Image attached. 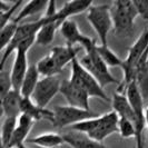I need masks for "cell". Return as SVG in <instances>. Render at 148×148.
I'll return each mask as SVG.
<instances>
[{"instance_id":"30","label":"cell","mask_w":148,"mask_h":148,"mask_svg":"<svg viewBox=\"0 0 148 148\" xmlns=\"http://www.w3.org/2000/svg\"><path fill=\"white\" fill-rule=\"evenodd\" d=\"M12 89L14 88H12L10 74L8 71L1 70L0 71V98H3Z\"/></svg>"},{"instance_id":"26","label":"cell","mask_w":148,"mask_h":148,"mask_svg":"<svg viewBox=\"0 0 148 148\" xmlns=\"http://www.w3.org/2000/svg\"><path fill=\"white\" fill-rule=\"evenodd\" d=\"M18 118H5L1 127V147L8 148L17 128Z\"/></svg>"},{"instance_id":"27","label":"cell","mask_w":148,"mask_h":148,"mask_svg":"<svg viewBox=\"0 0 148 148\" xmlns=\"http://www.w3.org/2000/svg\"><path fill=\"white\" fill-rule=\"evenodd\" d=\"M97 51L99 53L100 58L108 67H121L123 60L119 58L110 48L105 45H97Z\"/></svg>"},{"instance_id":"13","label":"cell","mask_w":148,"mask_h":148,"mask_svg":"<svg viewBox=\"0 0 148 148\" xmlns=\"http://www.w3.org/2000/svg\"><path fill=\"white\" fill-rule=\"evenodd\" d=\"M23 97L19 90L12 89L1 98L2 112L6 118H19L21 115V101Z\"/></svg>"},{"instance_id":"19","label":"cell","mask_w":148,"mask_h":148,"mask_svg":"<svg viewBox=\"0 0 148 148\" xmlns=\"http://www.w3.org/2000/svg\"><path fill=\"white\" fill-rule=\"evenodd\" d=\"M111 103H112V110L118 115L119 118H126L133 121L134 124H136V118H135L133 107L125 94H123L120 91L114 92Z\"/></svg>"},{"instance_id":"34","label":"cell","mask_w":148,"mask_h":148,"mask_svg":"<svg viewBox=\"0 0 148 148\" xmlns=\"http://www.w3.org/2000/svg\"><path fill=\"white\" fill-rule=\"evenodd\" d=\"M19 148H27V147H26L25 145H22V146H20V147H19Z\"/></svg>"},{"instance_id":"18","label":"cell","mask_w":148,"mask_h":148,"mask_svg":"<svg viewBox=\"0 0 148 148\" xmlns=\"http://www.w3.org/2000/svg\"><path fill=\"white\" fill-rule=\"evenodd\" d=\"M79 51L80 48H75L66 45V46H56L51 48L49 55L53 58L57 66L62 70L69 62H73L74 59L77 58V55Z\"/></svg>"},{"instance_id":"14","label":"cell","mask_w":148,"mask_h":148,"mask_svg":"<svg viewBox=\"0 0 148 148\" xmlns=\"http://www.w3.org/2000/svg\"><path fill=\"white\" fill-rule=\"evenodd\" d=\"M59 30L61 36L66 40L67 46L74 47L75 45H80L82 47V45L85 42H87V40L89 39V37L82 35V32L79 31L77 23L74 20H71V19H67V20L62 22Z\"/></svg>"},{"instance_id":"33","label":"cell","mask_w":148,"mask_h":148,"mask_svg":"<svg viewBox=\"0 0 148 148\" xmlns=\"http://www.w3.org/2000/svg\"><path fill=\"white\" fill-rule=\"evenodd\" d=\"M145 116H146V126L148 127V107L146 108V110H145Z\"/></svg>"},{"instance_id":"11","label":"cell","mask_w":148,"mask_h":148,"mask_svg":"<svg viewBox=\"0 0 148 148\" xmlns=\"http://www.w3.org/2000/svg\"><path fill=\"white\" fill-rule=\"evenodd\" d=\"M60 94L65 97L68 106L80 108L85 110H90L88 94L70 80H62L60 86Z\"/></svg>"},{"instance_id":"24","label":"cell","mask_w":148,"mask_h":148,"mask_svg":"<svg viewBox=\"0 0 148 148\" xmlns=\"http://www.w3.org/2000/svg\"><path fill=\"white\" fill-rule=\"evenodd\" d=\"M61 23L59 21H51L45 23L41 29L38 31L36 37V44L39 46H47L53 41L55 34L58 28H60Z\"/></svg>"},{"instance_id":"21","label":"cell","mask_w":148,"mask_h":148,"mask_svg":"<svg viewBox=\"0 0 148 148\" xmlns=\"http://www.w3.org/2000/svg\"><path fill=\"white\" fill-rule=\"evenodd\" d=\"M28 141L41 148H59L66 144L64 135H59L57 133L41 134L39 136L28 139Z\"/></svg>"},{"instance_id":"3","label":"cell","mask_w":148,"mask_h":148,"mask_svg":"<svg viewBox=\"0 0 148 148\" xmlns=\"http://www.w3.org/2000/svg\"><path fill=\"white\" fill-rule=\"evenodd\" d=\"M114 30L120 37H130L135 31V19L138 11L134 1L116 0L111 3Z\"/></svg>"},{"instance_id":"15","label":"cell","mask_w":148,"mask_h":148,"mask_svg":"<svg viewBox=\"0 0 148 148\" xmlns=\"http://www.w3.org/2000/svg\"><path fill=\"white\" fill-rule=\"evenodd\" d=\"M35 124V120L30 118L29 116L21 114L18 118V123H17V128H16L12 139L9 144L8 148H19L20 146L23 145V143L26 141L28 135H29L31 128Z\"/></svg>"},{"instance_id":"23","label":"cell","mask_w":148,"mask_h":148,"mask_svg":"<svg viewBox=\"0 0 148 148\" xmlns=\"http://www.w3.org/2000/svg\"><path fill=\"white\" fill-rule=\"evenodd\" d=\"M47 6H48V1H44V0H32V1H29V2H27L20 9L19 14L14 18L12 21L19 23L25 18H28V17H31V16L34 15H38L42 10H46Z\"/></svg>"},{"instance_id":"9","label":"cell","mask_w":148,"mask_h":148,"mask_svg":"<svg viewBox=\"0 0 148 148\" xmlns=\"http://www.w3.org/2000/svg\"><path fill=\"white\" fill-rule=\"evenodd\" d=\"M44 25L45 21L42 18H39L36 21L19 25V27L16 31V35L14 36L12 40L6 47V49L2 51V57H1V62H0V70H3V67L6 65L9 56L14 51H17L19 45L21 44L23 40H26L27 38L31 37V36H36L38 34V31L41 29V27Z\"/></svg>"},{"instance_id":"25","label":"cell","mask_w":148,"mask_h":148,"mask_svg":"<svg viewBox=\"0 0 148 148\" xmlns=\"http://www.w3.org/2000/svg\"><path fill=\"white\" fill-rule=\"evenodd\" d=\"M37 69L39 71L40 76H42L44 78L46 77H57V75L61 74V69L57 66V64L55 62V60L50 55H47L42 57L41 59L36 64Z\"/></svg>"},{"instance_id":"2","label":"cell","mask_w":148,"mask_h":148,"mask_svg":"<svg viewBox=\"0 0 148 148\" xmlns=\"http://www.w3.org/2000/svg\"><path fill=\"white\" fill-rule=\"evenodd\" d=\"M82 48H84L86 51V55L79 60L82 66L96 78V80L101 85V87H106L108 85H118L119 82L110 74L108 66L100 58L97 51L96 41L89 38L87 42L82 45Z\"/></svg>"},{"instance_id":"22","label":"cell","mask_w":148,"mask_h":148,"mask_svg":"<svg viewBox=\"0 0 148 148\" xmlns=\"http://www.w3.org/2000/svg\"><path fill=\"white\" fill-rule=\"evenodd\" d=\"M39 71L37 69L36 65H31L28 68V71L27 75L25 77V80L22 82L21 89H20V92H21V96L23 98H30L32 96L35 89L37 87L38 82H39Z\"/></svg>"},{"instance_id":"6","label":"cell","mask_w":148,"mask_h":148,"mask_svg":"<svg viewBox=\"0 0 148 148\" xmlns=\"http://www.w3.org/2000/svg\"><path fill=\"white\" fill-rule=\"evenodd\" d=\"M148 48V29L141 32V35L137 38V40L128 50V56L125 60H123L121 69L124 71V84L123 86L126 87L130 82H136V67L143 53Z\"/></svg>"},{"instance_id":"31","label":"cell","mask_w":148,"mask_h":148,"mask_svg":"<svg viewBox=\"0 0 148 148\" xmlns=\"http://www.w3.org/2000/svg\"><path fill=\"white\" fill-rule=\"evenodd\" d=\"M22 3V1H16V3L14 5V7L10 10H8L5 14H0V26L1 28H3L5 26H7L10 21L14 20V14H15L16 9L19 8V6Z\"/></svg>"},{"instance_id":"5","label":"cell","mask_w":148,"mask_h":148,"mask_svg":"<svg viewBox=\"0 0 148 148\" xmlns=\"http://www.w3.org/2000/svg\"><path fill=\"white\" fill-rule=\"evenodd\" d=\"M87 20L96 31L100 40V45L107 46L108 34L114 28L112 17H111V6L109 5H92L88 9Z\"/></svg>"},{"instance_id":"7","label":"cell","mask_w":148,"mask_h":148,"mask_svg":"<svg viewBox=\"0 0 148 148\" xmlns=\"http://www.w3.org/2000/svg\"><path fill=\"white\" fill-rule=\"evenodd\" d=\"M126 90V96L129 100V103L133 107L135 118H136V143L137 148H144V141H143V132L146 127V116L145 110L146 108L144 107V98L141 95L140 90L138 88L136 82H130L128 86L125 87Z\"/></svg>"},{"instance_id":"16","label":"cell","mask_w":148,"mask_h":148,"mask_svg":"<svg viewBox=\"0 0 148 148\" xmlns=\"http://www.w3.org/2000/svg\"><path fill=\"white\" fill-rule=\"evenodd\" d=\"M92 6V1L90 0H76V1H69L64 5V7L58 10L56 15V20L59 21L61 25L62 22L69 19V17L82 14L84 11H88V9Z\"/></svg>"},{"instance_id":"20","label":"cell","mask_w":148,"mask_h":148,"mask_svg":"<svg viewBox=\"0 0 148 148\" xmlns=\"http://www.w3.org/2000/svg\"><path fill=\"white\" fill-rule=\"evenodd\" d=\"M21 114L29 116L35 121L41 120V119L52 121L53 119V111L49 110L47 108H40L31 100V98H22Z\"/></svg>"},{"instance_id":"10","label":"cell","mask_w":148,"mask_h":148,"mask_svg":"<svg viewBox=\"0 0 148 148\" xmlns=\"http://www.w3.org/2000/svg\"><path fill=\"white\" fill-rule=\"evenodd\" d=\"M61 80L57 77H46L40 79L35 89L31 100L40 108H46L52 98L60 92Z\"/></svg>"},{"instance_id":"29","label":"cell","mask_w":148,"mask_h":148,"mask_svg":"<svg viewBox=\"0 0 148 148\" xmlns=\"http://www.w3.org/2000/svg\"><path fill=\"white\" fill-rule=\"evenodd\" d=\"M118 133L121 138H136V127L133 121L126 118H119L118 121Z\"/></svg>"},{"instance_id":"28","label":"cell","mask_w":148,"mask_h":148,"mask_svg":"<svg viewBox=\"0 0 148 148\" xmlns=\"http://www.w3.org/2000/svg\"><path fill=\"white\" fill-rule=\"evenodd\" d=\"M18 27H19V23H17L15 21H10L7 26L1 28V32H0V45L1 46H0V48L2 51L6 49V47L12 40Z\"/></svg>"},{"instance_id":"8","label":"cell","mask_w":148,"mask_h":148,"mask_svg":"<svg viewBox=\"0 0 148 148\" xmlns=\"http://www.w3.org/2000/svg\"><path fill=\"white\" fill-rule=\"evenodd\" d=\"M53 119L52 124L57 128H64V127H71L82 123L84 120L91 119L98 117L96 112L91 110H85L80 108H76L71 106H55L53 107Z\"/></svg>"},{"instance_id":"1","label":"cell","mask_w":148,"mask_h":148,"mask_svg":"<svg viewBox=\"0 0 148 148\" xmlns=\"http://www.w3.org/2000/svg\"><path fill=\"white\" fill-rule=\"evenodd\" d=\"M118 115L111 110L95 118L84 120L69 128L74 132L86 134L91 139L98 143H103L110 135L118 133Z\"/></svg>"},{"instance_id":"17","label":"cell","mask_w":148,"mask_h":148,"mask_svg":"<svg viewBox=\"0 0 148 148\" xmlns=\"http://www.w3.org/2000/svg\"><path fill=\"white\" fill-rule=\"evenodd\" d=\"M64 138L67 145L71 148H107L103 143L91 139L86 134L70 130L64 134Z\"/></svg>"},{"instance_id":"4","label":"cell","mask_w":148,"mask_h":148,"mask_svg":"<svg viewBox=\"0 0 148 148\" xmlns=\"http://www.w3.org/2000/svg\"><path fill=\"white\" fill-rule=\"evenodd\" d=\"M69 80L84 89L89 97H97L104 101L109 100L104 87H101V85L97 82L96 78L82 66L80 61L77 58L71 62V75Z\"/></svg>"},{"instance_id":"12","label":"cell","mask_w":148,"mask_h":148,"mask_svg":"<svg viewBox=\"0 0 148 148\" xmlns=\"http://www.w3.org/2000/svg\"><path fill=\"white\" fill-rule=\"evenodd\" d=\"M28 58H27V51L18 49L16 51L15 60L12 64V68L10 71V77L12 82V88L16 90L21 89L22 82L25 80V77L28 71Z\"/></svg>"},{"instance_id":"32","label":"cell","mask_w":148,"mask_h":148,"mask_svg":"<svg viewBox=\"0 0 148 148\" xmlns=\"http://www.w3.org/2000/svg\"><path fill=\"white\" fill-rule=\"evenodd\" d=\"M134 3L137 8L138 16L148 21V0H134Z\"/></svg>"}]
</instances>
